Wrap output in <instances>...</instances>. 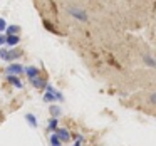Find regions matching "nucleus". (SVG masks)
Instances as JSON below:
<instances>
[{
    "instance_id": "20",
    "label": "nucleus",
    "mask_w": 156,
    "mask_h": 146,
    "mask_svg": "<svg viewBox=\"0 0 156 146\" xmlns=\"http://www.w3.org/2000/svg\"><path fill=\"white\" fill-rule=\"evenodd\" d=\"M76 141H77V143H82V141H84V136H82V134H77V136H76Z\"/></svg>"
},
{
    "instance_id": "12",
    "label": "nucleus",
    "mask_w": 156,
    "mask_h": 146,
    "mask_svg": "<svg viewBox=\"0 0 156 146\" xmlns=\"http://www.w3.org/2000/svg\"><path fill=\"white\" fill-rule=\"evenodd\" d=\"M51 146H62V141L59 139V136L55 133L51 136Z\"/></svg>"
},
{
    "instance_id": "17",
    "label": "nucleus",
    "mask_w": 156,
    "mask_h": 146,
    "mask_svg": "<svg viewBox=\"0 0 156 146\" xmlns=\"http://www.w3.org/2000/svg\"><path fill=\"white\" fill-rule=\"evenodd\" d=\"M2 30H7V24H5V20L2 17H0V32Z\"/></svg>"
},
{
    "instance_id": "13",
    "label": "nucleus",
    "mask_w": 156,
    "mask_h": 146,
    "mask_svg": "<svg viewBox=\"0 0 156 146\" xmlns=\"http://www.w3.org/2000/svg\"><path fill=\"white\" fill-rule=\"evenodd\" d=\"M44 101L45 102H54V101H57V98H55V94H52V92H45V94H44Z\"/></svg>"
},
{
    "instance_id": "2",
    "label": "nucleus",
    "mask_w": 156,
    "mask_h": 146,
    "mask_svg": "<svg viewBox=\"0 0 156 146\" xmlns=\"http://www.w3.org/2000/svg\"><path fill=\"white\" fill-rule=\"evenodd\" d=\"M5 71H7L9 76H20V74H24V72H25V67L22 64H10Z\"/></svg>"
},
{
    "instance_id": "15",
    "label": "nucleus",
    "mask_w": 156,
    "mask_h": 146,
    "mask_svg": "<svg viewBox=\"0 0 156 146\" xmlns=\"http://www.w3.org/2000/svg\"><path fill=\"white\" fill-rule=\"evenodd\" d=\"M144 62H146L148 66H153V67L156 66V61H154L153 57H149V55H144Z\"/></svg>"
},
{
    "instance_id": "3",
    "label": "nucleus",
    "mask_w": 156,
    "mask_h": 146,
    "mask_svg": "<svg viewBox=\"0 0 156 146\" xmlns=\"http://www.w3.org/2000/svg\"><path fill=\"white\" fill-rule=\"evenodd\" d=\"M25 74H27V77L30 81H34V79L39 77V69L35 66H29V67H25Z\"/></svg>"
},
{
    "instance_id": "10",
    "label": "nucleus",
    "mask_w": 156,
    "mask_h": 146,
    "mask_svg": "<svg viewBox=\"0 0 156 146\" xmlns=\"http://www.w3.org/2000/svg\"><path fill=\"white\" fill-rule=\"evenodd\" d=\"M20 32V27L19 25H9L7 27V35H17Z\"/></svg>"
},
{
    "instance_id": "1",
    "label": "nucleus",
    "mask_w": 156,
    "mask_h": 146,
    "mask_svg": "<svg viewBox=\"0 0 156 146\" xmlns=\"http://www.w3.org/2000/svg\"><path fill=\"white\" fill-rule=\"evenodd\" d=\"M67 12L72 15V17H76L79 22H87V14H86L84 10H82L81 7H76V5H69L67 7Z\"/></svg>"
},
{
    "instance_id": "7",
    "label": "nucleus",
    "mask_w": 156,
    "mask_h": 146,
    "mask_svg": "<svg viewBox=\"0 0 156 146\" xmlns=\"http://www.w3.org/2000/svg\"><path fill=\"white\" fill-rule=\"evenodd\" d=\"M19 42H20V37H19V35H7V45L9 47H14Z\"/></svg>"
},
{
    "instance_id": "5",
    "label": "nucleus",
    "mask_w": 156,
    "mask_h": 146,
    "mask_svg": "<svg viewBox=\"0 0 156 146\" xmlns=\"http://www.w3.org/2000/svg\"><path fill=\"white\" fill-rule=\"evenodd\" d=\"M55 134L59 136V139H61L62 143H66V141H69V139H71V134H69V131L66 128H59Z\"/></svg>"
},
{
    "instance_id": "22",
    "label": "nucleus",
    "mask_w": 156,
    "mask_h": 146,
    "mask_svg": "<svg viewBox=\"0 0 156 146\" xmlns=\"http://www.w3.org/2000/svg\"><path fill=\"white\" fill-rule=\"evenodd\" d=\"M0 35H2V34H0Z\"/></svg>"
},
{
    "instance_id": "16",
    "label": "nucleus",
    "mask_w": 156,
    "mask_h": 146,
    "mask_svg": "<svg viewBox=\"0 0 156 146\" xmlns=\"http://www.w3.org/2000/svg\"><path fill=\"white\" fill-rule=\"evenodd\" d=\"M7 54H9L7 49H0V57L4 59V61H7Z\"/></svg>"
},
{
    "instance_id": "8",
    "label": "nucleus",
    "mask_w": 156,
    "mask_h": 146,
    "mask_svg": "<svg viewBox=\"0 0 156 146\" xmlns=\"http://www.w3.org/2000/svg\"><path fill=\"white\" fill-rule=\"evenodd\" d=\"M7 79H9V82H10V84H14L17 89H22V87H24V84H22V82L19 81L17 76H7Z\"/></svg>"
},
{
    "instance_id": "9",
    "label": "nucleus",
    "mask_w": 156,
    "mask_h": 146,
    "mask_svg": "<svg viewBox=\"0 0 156 146\" xmlns=\"http://www.w3.org/2000/svg\"><path fill=\"white\" fill-rule=\"evenodd\" d=\"M49 111H51V114H52V118H55V119H57L59 118V116H61V108H59V106H55V104H52L51 106V108H49Z\"/></svg>"
},
{
    "instance_id": "19",
    "label": "nucleus",
    "mask_w": 156,
    "mask_h": 146,
    "mask_svg": "<svg viewBox=\"0 0 156 146\" xmlns=\"http://www.w3.org/2000/svg\"><path fill=\"white\" fill-rule=\"evenodd\" d=\"M7 44V35H0V45Z\"/></svg>"
},
{
    "instance_id": "11",
    "label": "nucleus",
    "mask_w": 156,
    "mask_h": 146,
    "mask_svg": "<svg viewBox=\"0 0 156 146\" xmlns=\"http://www.w3.org/2000/svg\"><path fill=\"white\" fill-rule=\"evenodd\" d=\"M25 119L29 121V124H30L32 128H37V118H35L34 114H30V112H29V114H25Z\"/></svg>"
},
{
    "instance_id": "18",
    "label": "nucleus",
    "mask_w": 156,
    "mask_h": 146,
    "mask_svg": "<svg viewBox=\"0 0 156 146\" xmlns=\"http://www.w3.org/2000/svg\"><path fill=\"white\" fill-rule=\"evenodd\" d=\"M149 104L156 106V92H153V94L149 96Z\"/></svg>"
},
{
    "instance_id": "6",
    "label": "nucleus",
    "mask_w": 156,
    "mask_h": 146,
    "mask_svg": "<svg viewBox=\"0 0 156 146\" xmlns=\"http://www.w3.org/2000/svg\"><path fill=\"white\" fill-rule=\"evenodd\" d=\"M30 82L34 84V87H37V89H45L47 87V82H45L42 77H37V79H34V81H30Z\"/></svg>"
},
{
    "instance_id": "21",
    "label": "nucleus",
    "mask_w": 156,
    "mask_h": 146,
    "mask_svg": "<svg viewBox=\"0 0 156 146\" xmlns=\"http://www.w3.org/2000/svg\"><path fill=\"white\" fill-rule=\"evenodd\" d=\"M72 146H81V143H77V141H76V143H74V144H72Z\"/></svg>"
},
{
    "instance_id": "4",
    "label": "nucleus",
    "mask_w": 156,
    "mask_h": 146,
    "mask_svg": "<svg viewBox=\"0 0 156 146\" xmlns=\"http://www.w3.org/2000/svg\"><path fill=\"white\" fill-rule=\"evenodd\" d=\"M24 55V51H20V49H10L7 54V61H15V59L22 57Z\"/></svg>"
},
{
    "instance_id": "14",
    "label": "nucleus",
    "mask_w": 156,
    "mask_h": 146,
    "mask_svg": "<svg viewBox=\"0 0 156 146\" xmlns=\"http://www.w3.org/2000/svg\"><path fill=\"white\" fill-rule=\"evenodd\" d=\"M57 119L55 118H52L51 121H49V131H57Z\"/></svg>"
}]
</instances>
